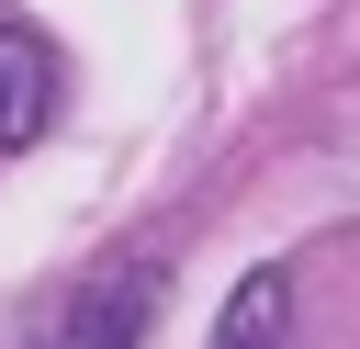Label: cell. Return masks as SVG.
Segmentation results:
<instances>
[{
  "label": "cell",
  "mask_w": 360,
  "mask_h": 349,
  "mask_svg": "<svg viewBox=\"0 0 360 349\" xmlns=\"http://www.w3.org/2000/svg\"><path fill=\"white\" fill-rule=\"evenodd\" d=\"M146 326H158V259H112L34 326V349H135Z\"/></svg>",
  "instance_id": "cell-1"
},
{
  "label": "cell",
  "mask_w": 360,
  "mask_h": 349,
  "mask_svg": "<svg viewBox=\"0 0 360 349\" xmlns=\"http://www.w3.org/2000/svg\"><path fill=\"white\" fill-rule=\"evenodd\" d=\"M56 124V45L0 11V146H34Z\"/></svg>",
  "instance_id": "cell-2"
},
{
  "label": "cell",
  "mask_w": 360,
  "mask_h": 349,
  "mask_svg": "<svg viewBox=\"0 0 360 349\" xmlns=\"http://www.w3.org/2000/svg\"><path fill=\"white\" fill-rule=\"evenodd\" d=\"M214 349H292V281H281V270H248V281L225 293Z\"/></svg>",
  "instance_id": "cell-3"
}]
</instances>
